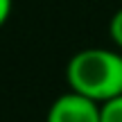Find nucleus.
<instances>
[{"mask_svg":"<svg viewBox=\"0 0 122 122\" xmlns=\"http://www.w3.org/2000/svg\"><path fill=\"white\" fill-rule=\"evenodd\" d=\"M70 91L104 104L122 95V54L104 48H86L72 54L66 68Z\"/></svg>","mask_w":122,"mask_h":122,"instance_id":"f257e3e1","label":"nucleus"},{"mask_svg":"<svg viewBox=\"0 0 122 122\" xmlns=\"http://www.w3.org/2000/svg\"><path fill=\"white\" fill-rule=\"evenodd\" d=\"M45 122H100V104L79 93H63L52 102Z\"/></svg>","mask_w":122,"mask_h":122,"instance_id":"f03ea898","label":"nucleus"},{"mask_svg":"<svg viewBox=\"0 0 122 122\" xmlns=\"http://www.w3.org/2000/svg\"><path fill=\"white\" fill-rule=\"evenodd\" d=\"M100 122H122V95L100 104Z\"/></svg>","mask_w":122,"mask_h":122,"instance_id":"7ed1b4c3","label":"nucleus"},{"mask_svg":"<svg viewBox=\"0 0 122 122\" xmlns=\"http://www.w3.org/2000/svg\"><path fill=\"white\" fill-rule=\"evenodd\" d=\"M109 30H111V39L115 41V45L122 48V9H118V11L113 14Z\"/></svg>","mask_w":122,"mask_h":122,"instance_id":"20e7f679","label":"nucleus"},{"mask_svg":"<svg viewBox=\"0 0 122 122\" xmlns=\"http://www.w3.org/2000/svg\"><path fill=\"white\" fill-rule=\"evenodd\" d=\"M9 14H11V0H0V27L5 25Z\"/></svg>","mask_w":122,"mask_h":122,"instance_id":"39448f33","label":"nucleus"}]
</instances>
